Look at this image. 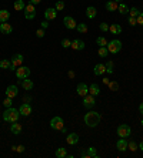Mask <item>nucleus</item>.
<instances>
[{
  "label": "nucleus",
  "instance_id": "obj_49",
  "mask_svg": "<svg viewBox=\"0 0 143 158\" xmlns=\"http://www.w3.org/2000/svg\"><path fill=\"white\" fill-rule=\"evenodd\" d=\"M109 81H110V80H109V79H106V77H104V79L102 80V83H103L104 86H107V84H109Z\"/></svg>",
  "mask_w": 143,
  "mask_h": 158
},
{
  "label": "nucleus",
  "instance_id": "obj_45",
  "mask_svg": "<svg viewBox=\"0 0 143 158\" xmlns=\"http://www.w3.org/2000/svg\"><path fill=\"white\" fill-rule=\"evenodd\" d=\"M129 24H130V26H136V24H137V22H136V17L129 16Z\"/></svg>",
  "mask_w": 143,
  "mask_h": 158
},
{
  "label": "nucleus",
  "instance_id": "obj_48",
  "mask_svg": "<svg viewBox=\"0 0 143 158\" xmlns=\"http://www.w3.org/2000/svg\"><path fill=\"white\" fill-rule=\"evenodd\" d=\"M80 155H82V157H83V158H89L88 151H82V152H80Z\"/></svg>",
  "mask_w": 143,
  "mask_h": 158
},
{
  "label": "nucleus",
  "instance_id": "obj_32",
  "mask_svg": "<svg viewBox=\"0 0 143 158\" xmlns=\"http://www.w3.org/2000/svg\"><path fill=\"white\" fill-rule=\"evenodd\" d=\"M117 12H119L120 14H127V13H129V7H127L125 3H120L119 7H117Z\"/></svg>",
  "mask_w": 143,
  "mask_h": 158
},
{
  "label": "nucleus",
  "instance_id": "obj_22",
  "mask_svg": "<svg viewBox=\"0 0 143 158\" xmlns=\"http://www.w3.org/2000/svg\"><path fill=\"white\" fill-rule=\"evenodd\" d=\"M117 7H119V4H117L115 0H109V1L106 3V10H107V12H116Z\"/></svg>",
  "mask_w": 143,
  "mask_h": 158
},
{
  "label": "nucleus",
  "instance_id": "obj_23",
  "mask_svg": "<svg viewBox=\"0 0 143 158\" xmlns=\"http://www.w3.org/2000/svg\"><path fill=\"white\" fill-rule=\"evenodd\" d=\"M89 94L95 95V97L100 94V88H99V86L95 84V83H93V84H90V86H89Z\"/></svg>",
  "mask_w": 143,
  "mask_h": 158
},
{
  "label": "nucleus",
  "instance_id": "obj_18",
  "mask_svg": "<svg viewBox=\"0 0 143 158\" xmlns=\"http://www.w3.org/2000/svg\"><path fill=\"white\" fill-rule=\"evenodd\" d=\"M93 73H95V76H103L104 73H106V66L102 63L96 64L95 69H93Z\"/></svg>",
  "mask_w": 143,
  "mask_h": 158
},
{
  "label": "nucleus",
  "instance_id": "obj_13",
  "mask_svg": "<svg viewBox=\"0 0 143 158\" xmlns=\"http://www.w3.org/2000/svg\"><path fill=\"white\" fill-rule=\"evenodd\" d=\"M57 17V10L55 7H47L45 10V19L46 20H55Z\"/></svg>",
  "mask_w": 143,
  "mask_h": 158
},
{
  "label": "nucleus",
  "instance_id": "obj_43",
  "mask_svg": "<svg viewBox=\"0 0 143 158\" xmlns=\"http://www.w3.org/2000/svg\"><path fill=\"white\" fill-rule=\"evenodd\" d=\"M36 36H37L39 39H43V37H45V29H39V30L36 32Z\"/></svg>",
  "mask_w": 143,
  "mask_h": 158
},
{
  "label": "nucleus",
  "instance_id": "obj_46",
  "mask_svg": "<svg viewBox=\"0 0 143 158\" xmlns=\"http://www.w3.org/2000/svg\"><path fill=\"white\" fill-rule=\"evenodd\" d=\"M24 150H26V148H24L23 145H17L15 151H17V152H24Z\"/></svg>",
  "mask_w": 143,
  "mask_h": 158
},
{
  "label": "nucleus",
  "instance_id": "obj_4",
  "mask_svg": "<svg viewBox=\"0 0 143 158\" xmlns=\"http://www.w3.org/2000/svg\"><path fill=\"white\" fill-rule=\"evenodd\" d=\"M24 17H26V20H33L36 17V6L34 4H32V3L26 4V7H24Z\"/></svg>",
  "mask_w": 143,
  "mask_h": 158
},
{
  "label": "nucleus",
  "instance_id": "obj_10",
  "mask_svg": "<svg viewBox=\"0 0 143 158\" xmlns=\"http://www.w3.org/2000/svg\"><path fill=\"white\" fill-rule=\"evenodd\" d=\"M19 113H20V115H23V117L30 115V114H32V105L29 103H23L19 107Z\"/></svg>",
  "mask_w": 143,
  "mask_h": 158
},
{
  "label": "nucleus",
  "instance_id": "obj_42",
  "mask_svg": "<svg viewBox=\"0 0 143 158\" xmlns=\"http://www.w3.org/2000/svg\"><path fill=\"white\" fill-rule=\"evenodd\" d=\"M99 29H100L102 32H107V30H109V24H107V23H100Z\"/></svg>",
  "mask_w": 143,
  "mask_h": 158
},
{
  "label": "nucleus",
  "instance_id": "obj_55",
  "mask_svg": "<svg viewBox=\"0 0 143 158\" xmlns=\"http://www.w3.org/2000/svg\"><path fill=\"white\" fill-rule=\"evenodd\" d=\"M115 1H116V3H120V1H122V0H115Z\"/></svg>",
  "mask_w": 143,
  "mask_h": 158
},
{
  "label": "nucleus",
  "instance_id": "obj_37",
  "mask_svg": "<svg viewBox=\"0 0 143 158\" xmlns=\"http://www.w3.org/2000/svg\"><path fill=\"white\" fill-rule=\"evenodd\" d=\"M127 148H129L130 151H136L137 148H139V147H137V144H136L133 140H130V141L127 142Z\"/></svg>",
  "mask_w": 143,
  "mask_h": 158
},
{
  "label": "nucleus",
  "instance_id": "obj_6",
  "mask_svg": "<svg viewBox=\"0 0 143 158\" xmlns=\"http://www.w3.org/2000/svg\"><path fill=\"white\" fill-rule=\"evenodd\" d=\"M132 134V128L127 126V124H122V126L117 127V135L120 138H127Z\"/></svg>",
  "mask_w": 143,
  "mask_h": 158
},
{
  "label": "nucleus",
  "instance_id": "obj_5",
  "mask_svg": "<svg viewBox=\"0 0 143 158\" xmlns=\"http://www.w3.org/2000/svg\"><path fill=\"white\" fill-rule=\"evenodd\" d=\"M30 76V69L29 67H24V66H20L16 69V77L19 80H24V79H29Z\"/></svg>",
  "mask_w": 143,
  "mask_h": 158
},
{
  "label": "nucleus",
  "instance_id": "obj_44",
  "mask_svg": "<svg viewBox=\"0 0 143 158\" xmlns=\"http://www.w3.org/2000/svg\"><path fill=\"white\" fill-rule=\"evenodd\" d=\"M136 22H137V24H140V26H143V13H140L139 16L136 17Z\"/></svg>",
  "mask_w": 143,
  "mask_h": 158
},
{
  "label": "nucleus",
  "instance_id": "obj_56",
  "mask_svg": "<svg viewBox=\"0 0 143 158\" xmlns=\"http://www.w3.org/2000/svg\"><path fill=\"white\" fill-rule=\"evenodd\" d=\"M142 126H143V118H142Z\"/></svg>",
  "mask_w": 143,
  "mask_h": 158
},
{
  "label": "nucleus",
  "instance_id": "obj_16",
  "mask_svg": "<svg viewBox=\"0 0 143 158\" xmlns=\"http://www.w3.org/2000/svg\"><path fill=\"white\" fill-rule=\"evenodd\" d=\"M20 84H22V87H23L26 91H30V90H33V87H34V83L29 79L20 80Z\"/></svg>",
  "mask_w": 143,
  "mask_h": 158
},
{
  "label": "nucleus",
  "instance_id": "obj_17",
  "mask_svg": "<svg viewBox=\"0 0 143 158\" xmlns=\"http://www.w3.org/2000/svg\"><path fill=\"white\" fill-rule=\"evenodd\" d=\"M17 94H19V90H17L16 86H9V87L6 88V97L15 98Z\"/></svg>",
  "mask_w": 143,
  "mask_h": 158
},
{
  "label": "nucleus",
  "instance_id": "obj_1",
  "mask_svg": "<svg viewBox=\"0 0 143 158\" xmlns=\"http://www.w3.org/2000/svg\"><path fill=\"white\" fill-rule=\"evenodd\" d=\"M83 121H85V124L88 127H96L99 126V123H100V114L99 113H96V111H89L85 114V117H83Z\"/></svg>",
  "mask_w": 143,
  "mask_h": 158
},
{
  "label": "nucleus",
  "instance_id": "obj_47",
  "mask_svg": "<svg viewBox=\"0 0 143 158\" xmlns=\"http://www.w3.org/2000/svg\"><path fill=\"white\" fill-rule=\"evenodd\" d=\"M47 26H49V20L45 19V20L42 22V29H47Z\"/></svg>",
  "mask_w": 143,
  "mask_h": 158
},
{
  "label": "nucleus",
  "instance_id": "obj_52",
  "mask_svg": "<svg viewBox=\"0 0 143 158\" xmlns=\"http://www.w3.org/2000/svg\"><path fill=\"white\" fill-rule=\"evenodd\" d=\"M23 101H24V103H26V101H30V97H29V95H27V97L24 95V97H23Z\"/></svg>",
  "mask_w": 143,
  "mask_h": 158
},
{
  "label": "nucleus",
  "instance_id": "obj_20",
  "mask_svg": "<svg viewBox=\"0 0 143 158\" xmlns=\"http://www.w3.org/2000/svg\"><path fill=\"white\" fill-rule=\"evenodd\" d=\"M10 131L13 133L15 135H17V134H20L22 133V124H19V123H12V126H10Z\"/></svg>",
  "mask_w": 143,
  "mask_h": 158
},
{
  "label": "nucleus",
  "instance_id": "obj_27",
  "mask_svg": "<svg viewBox=\"0 0 143 158\" xmlns=\"http://www.w3.org/2000/svg\"><path fill=\"white\" fill-rule=\"evenodd\" d=\"M76 30H77L80 34L88 33V24H86V23H77V26H76Z\"/></svg>",
  "mask_w": 143,
  "mask_h": 158
},
{
  "label": "nucleus",
  "instance_id": "obj_50",
  "mask_svg": "<svg viewBox=\"0 0 143 158\" xmlns=\"http://www.w3.org/2000/svg\"><path fill=\"white\" fill-rule=\"evenodd\" d=\"M40 1H42V0H30V3H32V4H34V6H36V4H39Z\"/></svg>",
  "mask_w": 143,
  "mask_h": 158
},
{
  "label": "nucleus",
  "instance_id": "obj_34",
  "mask_svg": "<svg viewBox=\"0 0 143 158\" xmlns=\"http://www.w3.org/2000/svg\"><path fill=\"white\" fill-rule=\"evenodd\" d=\"M10 67H12V61L10 60H1L0 61V69H9L10 70Z\"/></svg>",
  "mask_w": 143,
  "mask_h": 158
},
{
  "label": "nucleus",
  "instance_id": "obj_2",
  "mask_svg": "<svg viewBox=\"0 0 143 158\" xmlns=\"http://www.w3.org/2000/svg\"><path fill=\"white\" fill-rule=\"evenodd\" d=\"M19 117H20V113L15 107H9V108L3 111V120L6 123H16Z\"/></svg>",
  "mask_w": 143,
  "mask_h": 158
},
{
  "label": "nucleus",
  "instance_id": "obj_31",
  "mask_svg": "<svg viewBox=\"0 0 143 158\" xmlns=\"http://www.w3.org/2000/svg\"><path fill=\"white\" fill-rule=\"evenodd\" d=\"M55 155L57 158H64L66 155H67V152H66V148H63V147H60V148H57L55 152Z\"/></svg>",
  "mask_w": 143,
  "mask_h": 158
},
{
  "label": "nucleus",
  "instance_id": "obj_35",
  "mask_svg": "<svg viewBox=\"0 0 143 158\" xmlns=\"http://www.w3.org/2000/svg\"><path fill=\"white\" fill-rule=\"evenodd\" d=\"M140 14V10L137 7H132V9H129V16H132V17H137Z\"/></svg>",
  "mask_w": 143,
  "mask_h": 158
},
{
  "label": "nucleus",
  "instance_id": "obj_12",
  "mask_svg": "<svg viewBox=\"0 0 143 158\" xmlns=\"http://www.w3.org/2000/svg\"><path fill=\"white\" fill-rule=\"evenodd\" d=\"M76 91H77V94L80 97H85V95L89 94V86L86 83H79L77 87H76Z\"/></svg>",
  "mask_w": 143,
  "mask_h": 158
},
{
  "label": "nucleus",
  "instance_id": "obj_25",
  "mask_svg": "<svg viewBox=\"0 0 143 158\" xmlns=\"http://www.w3.org/2000/svg\"><path fill=\"white\" fill-rule=\"evenodd\" d=\"M96 14H97V10H96V7H93V6H89V7L86 9V16H88V19H95Z\"/></svg>",
  "mask_w": 143,
  "mask_h": 158
},
{
  "label": "nucleus",
  "instance_id": "obj_29",
  "mask_svg": "<svg viewBox=\"0 0 143 158\" xmlns=\"http://www.w3.org/2000/svg\"><path fill=\"white\" fill-rule=\"evenodd\" d=\"M24 7H26V4L23 0H15V10L22 12V10H24Z\"/></svg>",
  "mask_w": 143,
  "mask_h": 158
},
{
  "label": "nucleus",
  "instance_id": "obj_33",
  "mask_svg": "<svg viewBox=\"0 0 143 158\" xmlns=\"http://www.w3.org/2000/svg\"><path fill=\"white\" fill-rule=\"evenodd\" d=\"M97 54L100 56L102 58H106V57H107V54H109V50H107V47H99V50H97Z\"/></svg>",
  "mask_w": 143,
  "mask_h": 158
},
{
  "label": "nucleus",
  "instance_id": "obj_39",
  "mask_svg": "<svg viewBox=\"0 0 143 158\" xmlns=\"http://www.w3.org/2000/svg\"><path fill=\"white\" fill-rule=\"evenodd\" d=\"M55 9L57 10V12H62V10L64 9V1H63V0H57V3H56Z\"/></svg>",
  "mask_w": 143,
  "mask_h": 158
},
{
  "label": "nucleus",
  "instance_id": "obj_54",
  "mask_svg": "<svg viewBox=\"0 0 143 158\" xmlns=\"http://www.w3.org/2000/svg\"><path fill=\"white\" fill-rule=\"evenodd\" d=\"M137 147H139V148H140V151H143V141H140V144H139V145H137Z\"/></svg>",
  "mask_w": 143,
  "mask_h": 158
},
{
  "label": "nucleus",
  "instance_id": "obj_14",
  "mask_svg": "<svg viewBox=\"0 0 143 158\" xmlns=\"http://www.w3.org/2000/svg\"><path fill=\"white\" fill-rule=\"evenodd\" d=\"M66 142H67L69 145H76V144L79 142V135L76 134V133L67 134V137H66Z\"/></svg>",
  "mask_w": 143,
  "mask_h": 158
},
{
  "label": "nucleus",
  "instance_id": "obj_53",
  "mask_svg": "<svg viewBox=\"0 0 143 158\" xmlns=\"http://www.w3.org/2000/svg\"><path fill=\"white\" fill-rule=\"evenodd\" d=\"M69 77H70V79H74V73H73V71H69Z\"/></svg>",
  "mask_w": 143,
  "mask_h": 158
},
{
  "label": "nucleus",
  "instance_id": "obj_21",
  "mask_svg": "<svg viewBox=\"0 0 143 158\" xmlns=\"http://www.w3.org/2000/svg\"><path fill=\"white\" fill-rule=\"evenodd\" d=\"M116 148L119 151H126L127 150V141L126 138H120L119 141L116 142Z\"/></svg>",
  "mask_w": 143,
  "mask_h": 158
},
{
  "label": "nucleus",
  "instance_id": "obj_11",
  "mask_svg": "<svg viewBox=\"0 0 143 158\" xmlns=\"http://www.w3.org/2000/svg\"><path fill=\"white\" fill-rule=\"evenodd\" d=\"M63 24L66 29H69V30H73V29H76V26H77V23H76V20L73 19V17L70 16H66L63 19Z\"/></svg>",
  "mask_w": 143,
  "mask_h": 158
},
{
  "label": "nucleus",
  "instance_id": "obj_19",
  "mask_svg": "<svg viewBox=\"0 0 143 158\" xmlns=\"http://www.w3.org/2000/svg\"><path fill=\"white\" fill-rule=\"evenodd\" d=\"M73 50H83L85 48V41L82 40H72V46H70Z\"/></svg>",
  "mask_w": 143,
  "mask_h": 158
},
{
  "label": "nucleus",
  "instance_id": "obj_36",
  "mask_svg": "<svg viewBox=\"0 0 143 158\" xmlns=\"http://www.w3.org/2000/svg\"><path fill=\"white\" fill-rule=\"evenodd\" d=\"M104 66H106V73H107V74H113V61L109 60Z\"/></svg>",
  "mask_w": 143,
  "mask_h": 158
},
{
  "label": "nucleus",
  "instance_id": "obj_7",
  "mask_svg": "<svg viewBox=\"0 0 143 158\" xmlns=\"http://www.w3.org/2000/svg\"><path fill=\"white\" fill-rule=\"evenodd\" d=\"M12 67H10V70L12 71H15L17 69V67H20L22 64H23V61H24V57H23V54H15L13 57H12Z\"/></svg>",
  "mask_w": 143,
  "mask_h": 158
},
{
  "label": "nucleus",
  "instance_id": "obj_28",
  "mask_svg": "<svg viewBox=\"0 0 143 158\" xmlns=\"http://www.w3.org/2000/svg\"><path fill=\"white\" fill-rule=\"evenodd\" d=\"M107 43H109V41L104 39L103 36H99V37L96 39V44H97L99 47H106V46H107Z\"/></svg>",
  "mask_w": 143,
  "mask_h": 158
},
{
  "label": "nucleus",
  "instance_id": "obj_26",
  "mask_svg": "<svg viewBox=\"0 0 143 158\" xmlns=\"http://www.w3.org/2000/svg\"><path fill=\"white\" fill-rule=\"evenodd\" d=\"M109 30H110L112 34H120L122 33V26L115 23V24H112V26H109Z\"/></svg>",
  "mask_w": 143,
  "mask_h": 158
},
{
  "label": "nucleus",
  "instance_id": "obj_15",
  "mask_svg": "<svg viewBox=\"0 0 143 158\" xmlns=\"http://www.w3.org/2000/svg\"><path fill=\"white\" fill-rule=\"evenodd\" d=\"M12 32H13L12 24H9L7 22L6 23H0V33L1 34H12Z\"/></svg>",
  "mask_w": 143,
  "mask_h": 158
},
{
  "label": "nucleus",
  "instance_id": "obj_41",
  "mask_svg": "<svg viewBox=\"0 0 143 158\" xmlns=\"http://www.w3.org/2000/svg\"><path fill=\"white\" fill-rule=\"evenodd\" d=\"M72 46V41L69 39H63L62 40V47H64V48H69Z\"/></svg>",
  "mask_w": 143,
  "mask_h": 158
},
{
  "label": "nucleus",
  "instance_id": "obj_38",
  "mask_svg": "<svg viewBox=\"0 0 143 158\" xmlns=\"http://www.w3.org/2000/svg\"><path fill=\"white\" fill-rule=\"evenodd\" d=\"M86 151H88V154H89V158L97 157V152H96V148H95V147H89Z\"/></svg>",
  "mask_w": 143,
  "mask_h": 158
},
{
  "label": "nucleus",
  "instance_id": "obj_24",
  "mask_svg": "<svg viewBox=\"0 0 143 158\" xmlns=\"http://www.w3.org/2000/svg\"><path fill=\"white\" fill-rule=\"evenodd\" d=\"M9 19H10V12L7 10H0V23H6Z\"/></svg>",
  "mask_w": 143,
  "mask_h": 158
},
{
  "label": "nucleus",
  "instance_id": "obj_51",
  "mask_svg": "<svg viewBox=\"0 0 143 158\" xmlns=\"http://www.w3.org/2000/svg\"><path fill=\"white\" fill-rule=\"evenodd\" d=\"M139 111H140V114H143V103H140L139 105Z\"/></svg>",
  "mask_w": 143,
  "mask_h": 158
},
{
  "label": "nucleus",
  "instance_id": "obj_30",
  "mask_svg": "<svg viewBox=\"0 0 143 158\" xmlns=\"http://www.w3.org/2000/svg\"><path fill=\"white\" fill-rule=\"evenodd\" d=\"M107 87L110 91H117L119 90V84H117V81L116 80H110L109 81V84H107Z\"/></svg>",
  "mask_w": 143,
  "mask_h": 158
},
{
  "label": "nucleus",
  "instance_id": "obj_40",
  "mask_svg": "<svg viewBox=\"0 0 143 158\" xmlns=\"http://www.w3.org/2000/svg\"><path fill=\"white\" fill-rule=\"evenodd\" d=\"M12 104H13V98H10V97H6V100L3 101V105L9 108V107H12Z\"/></svg>",
  "mask_w": 143,
  "mask_h": 158
},
{
  "label": "nucleus",
  "instance_id": "obj_9",
  "mask_svg": "<svg viewBox=\"0 0 143 158\" xmlns=\"http://www.w3.org/2000/svg\"><path fill=\"white\" fill-rule=\"evenodd\" d=\"M95 104H96L95 95L88 94L83 97V107H85V108H92V107H95Z\"/></svg>",
  "mask_w": 143,
  "mask_h": 158
},
{
  "label": "nucleus",
  "instance_id": "obj_3",
  "mask_svg": "<svg viewBox=\"0 0 143 158\" xmlns=\"http://www.w3.org/2000/svg\"><path fill=\"white\" fill-rule=\"evenodd\" d=\"M107 50H109V53H112V54H117L120 50H122V41L117 39L115 40H110L109 43H107Z\"/></svg>",
  "mask_w": 143,
  "mask_h": 158
},
{
  "label": "nucleus",
  "instance_id": "obj_8",
  "mask_svg": "<svg viewBox=\"0 0 143 158\" xmlns=\"http://www.w3.org/2000/svg\"><path fill=\"white\" fill-rule=\"evenodd\" d=\"M50 127L56 130V131H62L64 128V123H63V118H60V117H53V118L50 120Z\"/></svg>",
  "mask_w": 143,
  "mask_h": 158
}]
</instances>
